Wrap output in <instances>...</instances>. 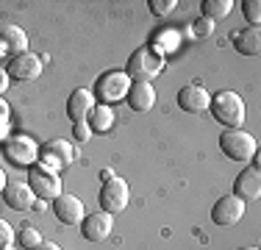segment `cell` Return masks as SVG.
<instances>
[{"label":"cell","instance_id":"1","mask_svg":"<svg viewBox=\"0 0 261 250\" xmlns=\"http://www.w3.org/2000/svg\"><path fill=\"white\" fill-rule=\"evenodd\" d=\"M211 114H214V120L220 125H225L228 131L233 128H242L247 120V106H245V97L239 95V92L233 89H222L217 92L214 97H211Z\"/></svg>","mask_w":261,"mask_h":250},{"label":"cell","instance_id":"2","mask_svg":"<svg viewBox=\"0 0 261 250\" xmlns=\"http://www.w3.org/2000/svg\"><path fill=\"white\" fill-rule=\"evenodd\" d=\"M161 72H164V56H159L153 47H139L128 59L125 75L130 78V84H150Z\"/></svg>","mask_w":261,"mask_h":250},{"label":"cell","instance_id":"3","mask_svg":"<svg viewBox=\"0 0 261 250\" xmlns=\"http://www.w3.org/2000/svg\"><path fill=\"white\" fill-rule=\"evenodd\" d=\"M220 150L231 161H253L258 145H256V136H250L245 128H233L220 136Z\"/></svg>","mask_w":261,"mask_h":250},{"label":"cell","instance_id":"4","mask_svg":"<svg viewBox=\"0 0 261 250\" xmlns=\"http://www.w3.org/2000/svg\"><path fill=\"white\" fill-rule=\"evenodd\" d=\"M128 89H130V78H128V75L120 72V70H109V72H103L100 78H97L95 92H92V95L100 97V103L111 106V103H117V100H125Z\"/></svg>","mask_w":261,"mask_h":250},{"label":"cell","instance_id":"5","mask_svg":"<svg viewBox=\"0 0 261 250\" xmlns=\"http://www.w3.org/2000/svg\"><path fill=\"white\" fill-rule=\"evenodd\" d=\"M3 156L14 167H34V161L39 159V145L31 136L17 134V136H9L3 142Z\"/></svg>","mask_w":261,"mask_h":250},{"label":"cell","instance_id":"6","mask_svg":"<svg viewBox=\"0 0 261 250\" xmlns=\"http://www.w3.org/2000/svg\"><path fill=\"white\" fill-rule=\"evenodd\" d=\"M72 159H75V150H72V145L67 139H50L39 147V167H45V170H50L56 175H59V170L70 167Z\"/></svg>","mask_w":261,"mask_h":250},{"label":"cell","instance_id":"7","mask_svg":"<svg viewBox=\"0 0 261 250\" xmlns=\"http://www.w3.org/2000/svg\"><path fill=\"white\" fill-rule=\"evenodd\" d=\"M128 200H130V189H128V184L122 178H111V181H103V186H100V206H103V211L106 214H120L122 209L128 206Z\"/></svg>","mask_w":261,"mask_h":250},{"label":"cell","instance_id":"8","mask_svg":"<svg viewBox=\"0 0 261 250\" xmlns=\"http://www.w3.org/2000/svg\"><path fill=\"white\" fill-rule=\"evenodd\" d=\"M28 186H31V192L36 195V200H56L61 195V181H59V175L50 172V170H45V167H31V172H28Z\"/></svg>","mask_w":261,"mask_h":250},{"label":"cell","instance_id":"9","mask_svg":"<svg viewBox=\"0 0 261 250\" xmlns=\"http://www.w3.org/2000/svg\"><path fill=\"white\" fill-rule=\"evenodd\" d=\"M245 211H247L245 200H239L236 195H225V197H220L214 203V209H211V220H214V225H220V228H231V225L242 222Z\"/></svg>","mask_w":261,"mask_h":250},{"label":"cell","instance_id":"10","mask_svg":"<svg viewBox=\"0 0 261 250\" xmlns=\"http://www.w3.org/2000/svg\"><path fill=\"white\" fill-rule=\"evenodd\" d=\"M53 214H56V220L64 222V225H81L86 217V211H84L81 197L70 195V192H61V195L53 200Z\"/></svg>","mask_w":261,"mask_h":250},{"label":"cell","instance_id":"11","mask_svg":"<svg viewBox=\"0 0 261 250\" xmlns=\"http://www.w3.org/2000/svg\"><path fill=\"white\" fill-rule=\"evenodd\" d=\"M111 231H114V217L106 214V211H95L81 222V234L86 242H103L111 236Z\"/></svg>","mask_w":261,"mask_h":250},{"label":"cell","instance_id":"12","mask_svg":"<svg viewBox=\"0 0 261 250\" xmlns=\"http://www.w3.org/2000/svg\"><path fill=\"white\" fill-rule=\"evenodd\" d=\"M233 195L245 203L256 200L261 195V172H258V164H250L245 167L239 175H236V184H233Z\"/></svg>","mask_w":261,"mask_h":250},{"label":"cell","instance_id":"13","mask_svg":"<svg viewBox=\"0 0 261 250\" xmlns=\"http://www.w3.org/2000/svg\"><path fill=\"white\" fill-rule=\"evenodd\" d=\"M178 106H181L186 114H203L211 106V95L200 84H189L178 92Z\"/></svg>","mask_w":261,"mask_h":250},{"label":"cell","instance_id":"14","mask_svg":"<svg viewBox=\"0 0 261 250\" xmlns=\"http://www.w3.org/2000/svg\"><path fill=\"white\" fill-rule=\"evenodd\" d=\"M0 50L11 59L28 53V36L20 25H0Z\"/></svg>","mask_w":261,"mask_h":250},{"label":"cell","instance_id":"15","mask_svg":"<svg viewBox=\"0 0 261 250\" xmlns=\"http://www.w3.org/2000/svg\"><path fill=\"white\" fill-rule=\"evenodd\" d=\"M3 203L9 206V209H14V211H25V209H34L36 195L31 192L28 184L11 181V184H6V189H3Z\"/></svg>","mask_w":261,"mask_h":250},{"label":"cell","instance_id":"16","mask_svg":"<svg viewBox=\"0 0 261 250\" xmlns=\"http://www.w3.org/2000/svg\"><path fill=\"white\" fill-rule=\"evenodd\" d=\"M6 72H9V78H17V81H34L42 75V59L36 53H22L17 59H11Z\"/></svg>","mask_w":261,"mask_h":250},{"label":"cell","instance_id":"17","mask_svg":"<svg viewBox=\"0 0 261 250\" xmlns=\"http://www.w3.org/2000/svg\"><path fill=\"white\" fill-rule=\"evenodd\" d=\"M95 109V95H92L89 89H75L67 100V114H70L72 122H86V117H89V111Z\"/></svg>","mask_w":261,"mask_h":250},{"label":"cell","instance_id":"18","mask_svg":"<svg viewBox=\"0 0 261 250\" xmlns=\"http://www.w3.org/2000/svg\"><path fill=\"white\" fill-rule=\"evenodd\" d=\"M125 100L134 111H150L156 106V89L150 84H130Z\"/></svg>","mask_w":261,"mask_h":250},{"label":"cell","instance_id":"19","mask_svg":"<svg viewBox=\"0 0 261 250\" xmlns=\"http://www.w3.org/2000/svg\"><path fill=\"white\" fill-rule=\"evenodd\" d=\"M233 47L242 56H258L261 53V31L258 28H245L233 36Z\"/></svg>","mask_w":261,"mask_h":250},{"label":"cell","instance_id":"20","mask_svg":"<svg viewBox=\"0 0 261 250\" xmlns=\"http://www.w3.org/2000/svg\"><path fill=\"white\" fill-rule=\"evenodd\" d=\"M178 45H181L178 28H161L153 34V50H156L159 56H167V53H172V50H178Z\"/></svg>","mask_w":261,"mask_h":250},{"label":"cell","instance_id":"21","mask_svg":"<svg viewBox=\"0 0 261 250\" xmlns=\"http://www.w3.org/2000/svg\"><path fill=\"white\" fill-rule=\"evenodd\" d=\"M114 111H111V106H106V103H100V106H95V109L89 111V117H86V122H89V128L92 131H97V134H106V131L114 125Z\"/></svg>","mask_w":261,"mask_h":250},{"label":"cell","instance_id":"22","mask_svg":"<svg viewBox=\"0 0 261 250\" xmlns=\"http://www.w3.org/2000/svg\"><path fill=\"white\" fill-rule=\"evenodd\" d=\"M233 9V0H203V17H208L211 22L228 17Z\"/></svg>","mask_w":261,"mask_h":250},{"label":"cell","instance_id":"23","mask_svg":"<svg viewBox=\"0 0 261 250\" xmlns=\"http://www.w3.org/2000/svg\"><path fill=\"white\" fill-rule=\"evenodd\" d=\"M17 242H20L22 250H34L42 242V236H39V231H36L34 225H22L20 234H17Z\"/></svg>","mask_w":261,"mask_h":250},{"label":"cell","instance_id":"24","mask_svg":"<svg viewBox=\"0 0 261 250\" xmlns=\"http://www.w3.org/2000/svg\"><path fill=\"white\" fill-rule=\"evenodd\" d=\"M245 17L250 20L253 28H258V20H261V3L258 0H247L245 3Z\"/></svg>","mask_w":261,"mask_h":250},{"label":"cell","instance_id":"25","mask_svg":"<svg viewBox=\"0 0 261 250\" xmlns=\"http://www.w3.org/2000/svg\"><path fill=\"white\" fill-rule=\"evenodd\" d=\"M175 6H178L175 0H150V11L156 17H167L172 9H175Z\"/></svg>","mask_w":261,"mask_h":250},{"label":"cell","instance_id":"26","mask_svg":"<svg viewBox=\"0 0 261 250\" xmlns=\"http://www.w3.org/2000/svg\"><path fill=\"white\" fill-rule=\"evenodd\" d=\"M9 122H11V117H9V103L0 97V139H9Z\"/></svg>","mask_w":261,"mask_h":250},{"label":"cell","instance_id":"27","mask_svg":"<svg viewBox=\"0 0 261 250\" xmlns=\"http://www.w3.org/2000/svg\"><path fill=\"white\" fill-rule=\"evenodd\" d=\"M192 34L195 36H211L214 34V22H211L208 17H200V20H195V25H192Z\"/></svg>","mask_w":261,"mask_h":250},{"label":"cell","instance_id":"28","mask_svg":"<svg viewBox=\"0 0 261 250\" xmlns=\"http://www.w3.org/2000/svg\"><path fill=\"white\" fill-rule=\"evenodd\" d=\"M9 245H14V228L6 220H0V250L9 247Z\"/></svg>","mask_w":261,"mask_h":250},{"label":"cell","instance_id":"29","mask_svg":"<svg viewBox=\"0 0 261 250\" xmlns=\"http://www.w3.org/2000/svg\"><path fill=\"white\" fill-rule=\"evenodd\" d=\"M89 136H92L89 122H75V125H72V139H75V142H86Z\"/></svg>","mask_w":261,"mask_h":250},{"label":"cell","instance_id":"30","mask_svg":"<svg viewBox=\"0 0 261 250\" xmlns=\"http://www.w3.org/2000/svg\"><path fill=\"white\" fill-rule=\"evenodd\" d=\"M9 81H11V78H9V72L0 70V95H3L6 89H9Z\"/></svg>","mask_w":261,"mask_h":250},{"label":"cell","instance_id":"31","mask_svg":"<svg viewBox=\"0 0 261 250\" xmlns=\"http://www.w3.org/2000/svg\"><path fill=\"white\" fill-rule=\"evenodd\" d=\"M34 250H61V247L56 245V242H39V245H36Z\"/></svg>","mask_w":261,"mask_h":250},{"label":"cell","instance_id":"32","mask_svg":"<svg viewBox=\"0 0 261 250\" xmlns=\"http://www.w3.org/2000/svg\"><path fill=\"white\" fill-rule=\"evenodd\" d=\"M6 184H9V181H6V172H3V170H0V192H3V189H6Z\"/></svg>","mask_w":261,"mask_h":250},{"label":"cell","instance_id":"33","mask_svg":"<svg viewBox=\"0 0 261 250\" xmlns=\"http://www.w3.org/2000/svg\"><path fill=\"white\" fill-rule=\"evenodd\" d=\"M100 178H103V181H111V178H114V172H111V170H103Z\"/></svg>","mask_w":261,"mask_h":250},{"label":"cell","instance_id":"34","mask_svg":"<svg viewBox=\"0 0 261 250\" xmlns=\"http://www.w3.org/2000/svg\"><path fill=\"white\" fill-rule=\"evenodd\" d=\"M239 250H258V247H239Z\"/></svg>","mask_w":261,"mask_h":250}]
</instances>
